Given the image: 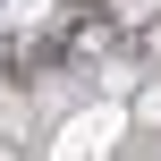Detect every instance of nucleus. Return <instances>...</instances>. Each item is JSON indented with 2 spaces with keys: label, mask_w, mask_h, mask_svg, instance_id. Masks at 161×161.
<instances>
[{
  "label": "nucleus",
  "mask_w": 161,
  "mask_h": 161,
  "mask_svg": "<svg viewBox=\"0 0 161 161\" xmlns=\"http://www.w3.org/2000/svg\"><path fill=\"white\" fill-rule=\"evenodd\" d=\"M136 119H144V127H161V85H144V93H136Z\"/></svg>",
  "instance_id": "obj_1"
},
{
  "label": "nucleus",
  "mask_w": 161,
  "mask_h": 161,
  "mask_svg": "<svg viewBox=\"0 0 161 161\" xmlns=\"http://www.w3.org/2000/svg\"><path fill=\"white\" fill-rule=\"evenodd\" d=\"M0 161H17V144H8V136H0Z\"/></svg>",
  "instance_id": "obj_2"
}]
</instances>
